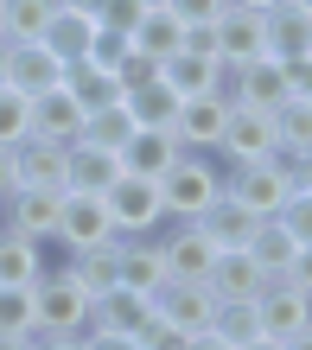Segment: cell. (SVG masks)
Returning a JSON list of instances; mask_svg holds the SVG:
<instances>
[{
	"instance_id": "4dcf8cb0",
	"label": "cell",
	"mask_w": 312,
	"mask_h": 350,
	"mask_svg": "<svg viewBox=\"0 0 312 350\" xmlns=\"http://www.w3.org/2000/svg\"><path fill=\"white\" fill-rule=\"evenodd\" d=\"M64 90L83 102V109H109V102H121L115 70H102V64H64Z\"/></svg>"
},
{
	"instance_id": "d4e9b609",
	"label": "cell",
	"mask_w": 312,
	"mask_h": 350,
	"mask_svg": "<svg viewBox=\"0 0 312 350\" xmlns=\"http://www.w3.org/2000/svg\"><path fill=\"white\" fill-rule=\"evenodd\" d=\"M261 280H268L261 267L248 261L242 249H230V255H217V261H211V280H204V286H211L223 306H248V299L261 293Z\"/></svg>"
},
{
	"instance_id": "74e56055",
	"label": "cell",
	"mask_w": 312,
	"mask_h": 350,
	"mask_svg": "<svg viewBox=\"0 0 312 350\" xmlns=\"http://www.w3.org/2000/svg\"><path fill=\"white\" fill-rule=\"evenodd\" d=\"M128 51H134V38H128V32H109V26H96V45H90V57H83V64H102V70H115Z\"/></svg>"
},
{
	"instance_id": "9a60e30c",
	"label": "cell",
	"mask_w": 312,
	"mask_h": 350,
	"mask_svg": "<svg viewBox=\"0 0 312 350\" xmlns=\"http://www.w3.org/2000/svg\"><path fill=\"white\" fill-rule=\"evenodd\" d=\"M261 51L281 57V64H294V57L312 51V13L300 7V0H281V7L261 13Z\"/></svg>"
},
{
	"instance_id": "83f0119b",
	"label": "cell",
	"mask_w": 312,
	"mask_h": 350,
	"mask_svg": "<svg viewBox=\"0 0 312 350\" xmlns=\"http://www.w3.org/2000/svg\"><path fill=\"white\" fill-rule=\"evenodd\" d=\"M57 13V0H0V38L7 45H38Z\"/></svg>"
},
{
	"instance_id": "f5cc1de1",
	"label": "cell",
	"mask_w": 312,
	"mask_h": 350,
	"mask_svg": "<svg viewBox=\"0 0 312 350\" xmlns=\"http://www.w3.org/2000/svg\"><path fill=\"white\" fill-rule=\"evenodd\" d=\"M230 7H255V13H268V7H281V0H230Z\"/></svg>"
},
{
	"instance_id": "30bf717a",
	"label": "cell",
	"mask_w": 312,
	"mask_h": 350,
	"mask_svg": "<svg viewBox=\"0 0 312 350\" xmlns=\"http://www.w3.org/2000/svg\"><path fill=\"white\" fill-rule=\"evenodd\" d=\"M230 102H242V109H287V102H294V77H287V64L281 57H248V64H236L230 70Z\"/></svg>"
},
{
	"instance_id": "9c48e42d",
	"label": "cell",
	"mask_w": 312,
	"mask_h": 350,
	"mask_svg": "<svg viewBox=\"0 0 312 350\" xmlns=\"http://www.w3.org/2000/svg\"><path fill=\"white\" fill-rule=\"evenodd\" d=\"M109 236H115V223H109V211H102V198L64 191V204H57V236H51L57 261L77 255V249H96V242H109Z\"/></svg>"
},
{
	"instance_id": "52a82bcc",
	"label": "cell",
	"mask_w": 312,
	"mask_h": 350,
	"mask_svg": "<svg viewBox=\"0 0 312 350\" xmlns=\"http://www.w3.org/2000/svg\"><path fill=\"white\" fill-rule=\"evenodd\" d=\"M248 306H255V332L261 338H300L306 332V325H312V293H300V286L294 280H261V293L255 299H248Z\"/></svg>"
},
{
	"instance_id": "e575fe53",
	"label": "cell",
	"mask_w": 312,
	"mask_h": 350,
	"mask_svg": "<svg viewBox=\"0 0 312 350\" xmlns=\"http://www.w3.org/2000/svg\"><path fill=\"white\" fill-rule=\"evenodd\" d=\"M274 128H281V153H312V102H287L274 109Z\"/></svg>"
},
{
	"instance_id": "6da1fadb",
	"label": "cell",
	"mask_w": 312,
	"mask_h": 350,
	"mask_svg": "<svg viewBox=\"0 0 312 350\" xmlns=\"http://www.w3.org/2000/svg\"><path fill=\"white\" fill-rule=\"evenodd\" d=\"M217 191H223V159H211V153H179V159H172V172H159L166 223H192Z\"/></svg>"
},
{
	"instance_id": "6f0895ef",
	"label": "cell",
	"mask_w": 312,
	"mask_h": 350,
	"mask_svg": "<svg viewBox=\"0 0 312 350\" xmlns=\"http://www.w3.org/2000/svg\"><path fill=\"white\" fill-rule=\"evenodd\" d=\"M300 7H306V13H312V0H300Z\"/></svg>"
},
{
	"instance_id": "44dd1931",
	"label": "cell",
	"mask_w": 312,
	"mask_h": 350,
	"mask_svg": "<svg viewBox=\"0 0 312 350\" xmlns=\"http://www.w3.org/2000/svg\"><path fill=\"white\" fill-rule=\"evenodd\" d=\"M242 255L261 267L268 280H281L287 267H294V255H300V242H294V230H287L281 217H255V230H248V242H242Z\"/></svg>"
},
{
	"instance_id": "ab89813d",
	"label": "cell",
	"mask_w": 312,
	"mask_h": 350,
	"mask_svg": "<svg viewBox=\"0 0 312 350\" xmlns=\"http://www.w3.org/2000/svg\"><path fill=\"white\" fill-rule=\"evenodd\" d=\"M281 223L294 230V242H312V191H287V204H281Z\"/></svg>"
},
{
	"instance_id": "f35d334b",
	"label": "cell",
	"mask_w": 312,
	"mask_h": 350,
	"mask_svg": "<svg viewBox=\"0 0 312 350\" xmlns=\"http://www.w3.org/2000/svg\"><path fill=\"white\" fill-rule=\"evenodd\" d=\"M217 338H230V344H248L255 338V306H217V325H211Z\"/></svg>"
},
{
	"instance_id": "d6986e66",
	"label": "cell",
	"mask_w": 312,
	"mask_h": 350,
	"mask_svg": "<svg viewBox=\"0 0 312 350\" xmlns=\"http://www.w3.org/2000/svg\"><path fill=\"white\" fill-rule=\"evenodd\" d=\"M83 121H90V109L57 83V90H45V96H32V134L38 140H57V147H70V140L83 134Z\"/></svg>"
},
{
	"instance_id": "7c38bea8",
	"label": "cell",
	"mask_w": 312,
	"mask_h": 350,
	"mask_svg": "<svg viewBox=\"0 0 312 350\" xmlns=\"http://www.w3.org/2000/svg\"><path fill=\"white\" fill-rule=\"evenodd\" d=\"M217 293L204 280H166L159 293H153V312L166 319V325H179V332H211L217 325Z\"/></svg>"
},
{
	"instance_id": "8992f818",
	"label": "cell",
	"mask_w": 312,
	"mask_h": 350,
	"mask_svg": "<svg viewBox=\"0 0 312 350\" xmlns=\"http://www.w3.org/2000/svg\"><path fill=\"white\" fill-rule=\"evenodd\" d=\"M223 191H230L248 217H281L294 178H287L281 159H255V166H223Z\"/></svg>"
},
{
	"instance_id": "5b68a950",
	"label": "cell",
	"mask_w": 312,
	"mask_h": 350,
	"mask_svg": "<svg viewBox=\"0 0 312 350\" xmlns=\"http://www.w3.org/2000/svg\"><path fill=\"white\" fill-rule=\"evenodd\" d=\"M281 153V128L268 109H242L230 102V121H223V140H217V159L223 166H255V159H274Z\"/></svg>"
},
{
	"instance_id": "484cf974",
	"label": "cell",
	"mask_w": 312,
	"mask_h": 350,
	"mask_svg": "<svg viewBox=\"0 0 312 350\" xmlns=\"http://www.w3.org/2000/svg\"><path fill=\"white\" fill-rule=\"evenodd\" d=\"M13 172H19V185H45V191H64V147H57V140L26 134V140L13 147Z\"/></svg>"
},
{
	"instance_id": "7dc6e473",
	"label": "cell",
	"mask_w": 312,
	"mask_h": 350,
	"mask_svg": "<svg viewBox=\"0 0 312 350\" xmlns=\"http://www.w3.org/2000/svg\"><path fill=\"white\" fill-rule=\"evenodd\" d=\"M185 350H236V344L217 338V332H192V338H185Z\"/></svg>"
},
{
	"instance_id": "ffe728a7",
	"label": "cell",
	"mask_w": 312,
	"mask_h": 350,
	"mask_svg": "<svg viewBox=\"0 0 312 350\" xmlns=\"http://www.w3.org/2000/svg\"><path fill=\"white\" fill-rule=\"evenodd\" d=\"M57 83H64V57H51L45 45H7V90L45 96Z\"/></svg>"
},
{
	"instance_id": "8d00e7d4",
	"label": "cell",
	"mask_w": 312,
	"mask_h": 350,
	"mask_svg": "<svg viewBox=\"0 0 312 350\" xmlns=\"http://www.w3.org/2000/svg\"><path fill=\"white\" fill-rule=\"evenodd\" d=\"M230 7V0H166V13L179 19L185 32H198V26H217V13Z\"/></svg>"
},
{
	"instance_id": "60d3db41",
	"label": "cell",
	"mask_w": 312,
	"mask_h": 350,
	"mask_svg": "<svg viewBox=\"0 0 312 350\" xmlns=\"http://www.w3.org/2000/svg\"><path fill=\"white\" fill-rule=\"evenodd\" d=\"M153 77H159V64H153L147 51H128V57L115 64V83H121V96H128V90H140V83H153Z\"/></svg>"
},
{
	"instance_id": "836d02e7",
	"label": "cell",
	"mask_w": 312,
	"mask_h": 350,
	"mask_svg": "<svg viewBox=\"0 0 312 350\" xmlns=\"http://www.w3.org/2000/svg\"><path fill=\"white\" fill-rule=\"evenodd\" d=\"M32 286H0V338H32Z\"/></svg>"
},
{
	"instance_id": "681fc988",
	"label": "cell",
	"mask_w": 312,
	"mask_h": 350,
	"mask_svg": "<svg viewBox=\"0 0 312 350\" xmlns=\"http://www.w3.org/2000/svg\"><path fill=\"white\" fill-rule=\"evenodd\" d=\"M236 350H287V344H281V338H261V332H255V338H248V344H236Z\"/></svg>"
},
{
	"instance_id": "f546056e",
	"label": "cell",
	"mask_w": 312,
	"mask_h": 350,
	"mask_svg": "<svg viewBox=\"0 0 312 350\" xmlns=\"http://www.w3.org/2000/svg\"><path fill=\"white\" fill-rule=\"evenodd\" d=\"M121 109L134 115V128H172L179 96H172V90H166L159 77H153V83H140V90H128V96H121Z\"/></svg>"
},
{
	"instance_id": "2e32d148",
	"label": "cell",
	"mask_w": 312,
	"mask_h": 350,
	"mask_svg": "<svg viewBox=\"0 0 312 350\" xmlns=\"http://www.w3.org/2000/svg\"><path fill=\"white\" fill-rule=\"evenodd\" d=\"M115 178H121V153L96 147V140H83V134L64 147V191H90V198H102Z\"/></svg>"
},
{
	"instance_id": "11a10c76",
	"label": "cell",
	"mask_w": 312,
	"mask_h": 350,
	"mask_svg": "<svg viewBox=\"0 0 312 350\" xmlns=\"http://www.w3.org/2000/svg\"><path fill=\"white\" fill-rule=\"evenodd\" d=\"M0 83H7V38H0Z\"/></svg>"
},
{
	"instance_id": "b9f144b4",
	"label": "cell",
	"mask_w": 312,
	"mask_h": 350,
	"mask_svg": "<svg viewBox=\"0 0 312 350\" xmlns=\"http://www.w3.org/2000/svg\"><path fill=\"white\" fill-rule=\"evenodd\" d=\"M185 338H192V332H179V325H166L159 312H153L147 325H140V350H185Z\"/></svg>"
},
{
	"instance_id": "816d5d0a",
	"label": "cell",
	"mask_w": 312,
	"mask_h": 350,
	"mask_svg": "<svg viewBox=\"0 0 312 350\" xmlns=\"http://www.w3.org/2000/svg\"><path fill=\"white\" fill-rule=\"evenodd\" d=\"M287 350H312V325H306L300 338H287Z\"/></svg>"
},
{
	"instance_id": "f6af8a7d",
	"label": "cell",
	"mask_w": 312,
	"mask_h": 350,
	"mask_svg": "<svg viewBox=\"0 0 312 350\" xmlns=\"http://www.w3.org/2000/svg\"><path fill=\"white\" fill-rule=\"evenodd\" d=\"M287 280H294L300 293H312V242H300V255H294V267H287Z\"/></svg>"
},
{
	"instance_id": "f907efd6",
	"label": "cell",
	"mask_w": 312,
	"mask_h": 350,
	"mask_svg": "<svg viewBox=\"0 0 312 350\" xmlns=\"http://www.w3.org/2000/svg\"><path fill=\"white\" fill-rule=\"evenodd\" d=\"M57 7H77V13H90V19H96V13H102V0H57Z\"/></svg>"
},
{
	"instance_id": "277c9868",
	"label": "cell",
	"mask_w": 312,
	"mask_h": 350,
	"mask_svg": "<svg viewBox=\"0 0 312 350\" xmlns=\"http://www.w3.org/2000/svg\"><path fill=\"white\" fill-rule=\"evenodd\" d=\"M159 83L172 90L179 102L185 96H204V90H223L230 83V70L217 64V51H211V26H198V32H185V45L159 64Z\"/></svg>"
},
{
	"instance_id": "4316f807",
	"label": "cell",
	"mask_w": 312,
	"mask_h": 350,
	"mask_svg": "<svg viewBox=\"0 0 312 350\" xmlns=\"http://www.w3.org/2000/svg\"><path fill=\"white\" fill-rule=\"evenodd\" d=\"M38 45H45L51 57H64V64H83V57H90V45H96V19L77 13V7H57Z\"/></svg>"
},
{
	"instance_id": "7402d4cb",
	"label": "cell",
	"mask_w": 312,
	"mask_h": 350,
	"mask_svg": "<svg viewBox=\"0 0 312 350\" xmlns=\"http://www.w3.org/2000/svg\"><path fill=\"white\" fill-rule=\"evenodd\" d=\"M192 223H198L204 236H211V249H217V255L242 249V242H248V230H255V217H248V211H242V204H236L230 191H217V198L204 204V211H198Z\"/></svg>"
},
{
	"instance_id": "ba28073f",
	"label": "cell",
	"mask_w": 312,
	"mask_h": 350,
	"mask_svg": "<svg viewBox=\"0 0 312 350\" xmlns=\"http://www.w3.org/2000/svg\"><path fill=\"white\" fill-rule=\"evenodd\" d=\"M223 121H230V90L185 96V102H179V115H172V140H179L185 153H211V159H217Z\"/></svg>"
},
{
	"instance_id": "9f6ffc18",
	"label": "cell",
	"mask_w": 312,
	"mask_h": 350,
	"mask_svg": "<svg viewBox=\"0 0 312 350\" xmlns=\"http://www.w3.org/2000/svg\"><path fill=\"white\" fill-rule=\"evenodd\" d=\"M140 7H166V0H140Z\"/></svg>"
},
{
	"instance_id": "7bdbcfd3",
	"label": "cell",
	"mask_w": 312,
	"mask_h": 350,
	"mask_svg": "<svg viewBox=\"0 0 312 350\" xmlns=\"http://www.w3.org/2000/svg\"><path fill=\"white\" fill-rule=\"evenodd\" d=\"M83 350H140V338H128V332H83Z\"/></svg>"
},
{
	"instance_id": "c3c4849f",
	"label": "cell",
	"mask_w": 312,
	"mask_h": 350,
	"mask_svg": "<svg viewBox=\"0 0 312 350\" xmlns=\"http://www.w3.org/2000/svg\"><path fill=\"white\" fill-rule=\"evenodd\" d=\"M19 191V172H13V147H0V198Z\"/></svg>"
},
{
	"instance_id": "4fadbf2b",
	"label": "cell",
	"mask_w": 312,
	"mask_h": 350,
	"mask_svg": "<svg viewBox=\"0 0 312 350\" xmlns=\"http://www.w3.org/2000/svg\"><path fill=\"white\" fill-rule=\"evenodd\" d=\"M57 204H64V191H45V185H19V191L0 198V223L32 242H51L57 236Z\"/></svg>"
},
{
	"instance_id": "5bb4252c",
	"label": "cell",
	"mask_w": 312,
	"mask_h": 350,
	"mask_svg": "<svg viewBox=\"0 0 312 350\" xmlns=\"http://www.w3.org/2000/svg\"><path fill=\"white\" fill-rule=\"evenodd\" d=\"M211 51H217L223 70L248 64V57H268V51H261V13H255V7H223L217 26H211Z\"/></svg>"
},
{
	"instance_id": "e0dca14e",
	"label": "cell",
	"mask_w": 312,
	"mask_h": 350,
	"mask_svg": "<svg viewBox=\"0 0 312 350\" xmlns=\"http://www.w3.org/2000/svg\"><path fill=\"white\" fill-rule=\"evenodd\" d=\"M147 319H153V293H134V286H102V293H90V332L140 338Z\"/></svg>"
},
{
	"instance_id": "d6a6232c",
	"label": "cell",
	"mask_w": 312,
	"mask_h": 350,
	"mask_svg": "<svg viewBox=\"0 0 312 350\" xmlns=\"http://www.w3.org/2000/svg\"><path fill=\"white\" fill-rule=\"evenodd\" d=\"M128 134H134V115L121 109V102H109V109H90V121H83V140H96V147H109V153L128 147Z\"/></svg>"
},
{
	"instance_id": "d590c367",
	"label": "cell",
	"mask_w": 312,
	"mask_h": 350,
	"mask_svg": "<svg viewBox=\"0 0 312 350\" xmlns=\"http://www.w3.org/2000/svg\"><path fill=\"white\" fill-rule=\"evenodd\" d=\"M26 134H32V96L0 83V147H19Z\"/></svg>"
},
{
	"instance_id": "603a6c76",
	"label": "cell",
	"mask_w": 312,
	"mask_h": 350,
	"mask_svg": "<svg viewBox=\"0 0 312 350\" xmlns=\"http://www.w3.org/2000/svg\"><path fill=\"white\" fill-rule=\"evenodd\" d=\"M185 147L172 140V128H134L128 134V147H121V172H140V178H159V172H172V159Z\"/></svg>"
},
{
	"instance_id": "f1b7e54d",
	"label": "cell",
	"mask_w": 312,
	"mask_h": 350,
	"mask_svg": "<svg viewBox=\"0 0 312 350\" xmlns=\"http://www.w3.org/2000/svg\"><path fill=\"white\" fill-rule=\"evenodd\" d=\"M128 38H134V51H147L153 64H166V57L185 45V26H179V19L166 13V7H147V13H140V26H134Z\"/></svg>"
},
{
	"instance_id": "cb8c5ba5",
	"label": "cell",
	"mask_w": 312,
	"mask_h": 350,
	"mask_svg": "<svg viewBox=\"0 0 312 350\" xmlns=\"http://www.w3.org/2000/svg\"><path fill=\"white\" fill-rule=\"evenodd\" d=\"M45 249H51V242H32V236H19V230L0 223V286H32L51 267Z\"/></svg>"
},
{
	"instance_id": "ee69618b",
	"label": "cell",
	"mask_w": 312,
	"mask_h": 350,
	"mask_svg": "<svg viewBox=\"0 0 312 350\" xmlns=\"http://www.w3.org/2000/svg\"><path fill=\"white\" fill-rule=\"evenodd\" d=\"M26 350H83V332H32Z\"/></svg>"
},
{
	"instance_id": "bcb514c9",
	"label": "cell",
	"mask_w": 312,
	"mask_h": 350,
	"mask_svg": "<svg viewBox=\"0 0 312 350\" xmlns=\"http://www.w3.org/2000/svg\"><path fill=\"white\" fill-rule=\"evenodd\" d=\"M287 77H294V96H300V102H312V51H306V57H294V64H287Z\"/></svg>"
},
{
	"instance_id": "db71d44e",
	"label": "cell",
	"mask_w": 312,
	"mask_h": 350,
	"mask_svg": "<svg viewBox=\"0 0 312 350\" xmlns=\"http://www.w3.org/2000/svg\"><path fill=\"white\" fill-rule=\"evenodd\" d=\"M26 344H32V338H0V350H26Z\"/></svg>"
},
{
	"instance_id": "8fae6325",
	"label": "cell",
	"mask_w": 312,
	"mask_h": 350,
	"mask_svg": "<svg viewBox=\"0 0 312 350\" xmlns=\"http://www.w3.org/2000/svg\"><path fill=\"white\" fill-rule=\"evenodd\" d=\"M159 242V261H166V280H211V236L198 230V223H166V230L153 236Z\"/></svg>"
},
{
	"instance_id": "3957f363",
	"label": "cell",
	"mask_w": 312,
	"mask_h": 350,
	"mask_svg": "<svg viewBox=\"0 0 312 350\" xmlns=\"http://www.w3.org/2000/svg\"><path fill=\"white\" fill-rule=\"evenodd\" d=\"M32 319H38V332H90V293L70 280L64 261H51L32 280Z\"/></svg>"
},
{
	"instance_id": "1f68e13d",
	"label": "cell",
	"mask_w": 312,
	"mask_h": 350,
	"mask_svg": "<svg viewBox=\"0 0 312 350\" xmlns=\"http://www.w3.org/2000/svg\"><path fill=\"white\" fill-rule=\"evenodd\" d=\"M64 267H70V280L83 286V293H102V286H115V236H109V242H96V249L64 255Z\"/></svg>"
},
{
	"instance_id": "ac0fdd59",
	"label": "cell",
	"mask_w": 312,
	"mask_h": 350,
	"mask_svg": "<svg viewBox=\"0 0 312 350\" xmlns=\"http://www.w3.org/2000/svg\"><path fill=\"white\" fill-rule=\"evenodd\" d=\"M115 286H134V293L166 286V261H159L153 236H115Z\"/></svg>"
},
{
	"instance_id": "7a4b0ae2",
	"label": "cell",
	"mask_w": 312,
	"mask_h": 350,
	"mask_svg": "<svg viewBox=\"0 0 312 350\" xmlns=\"http://www.w3.org/2000/svg\"><path fill=\"white\" fill-rule=\"evenodd\" d=\"M102 211H109L115 236H159V230H166L159 178H140V172H121L109 191H102Z\"/></svg>"
}]
</instances>
